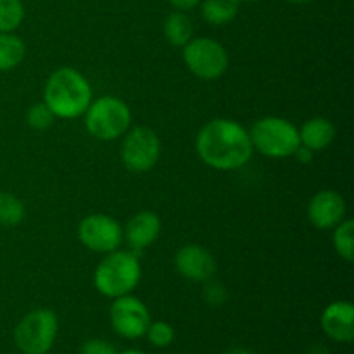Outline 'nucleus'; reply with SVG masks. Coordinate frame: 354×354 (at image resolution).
Returning a JSON list of instances; mask_svg holds the SVG:
<instances>
[{"label": "nucleus", "mask_w": 354, "mask_h": 354, "mask_svg": "<svg viewBox=\"0 0 354 354\" xmlns=\"http://www.w3.org/2000/svg\"><path fill=\"white\" fill-rule=\"evenodd\" d=\"M26 55V45L23 38L17 37L14 31L0 33V73L10 71L23 62Z\"/></svg>", "instance_id": "a211bd4d"}, {"label": "nucleus", "mask_w": 354, "mask_h": 354, "mask_svg": "<svg viewBox=\"0 0 354 354\" xmlns=\"http://www.w3.org/2000/svg\"><path fill=\"white\" fill-rule=\"evenodd\" d=\"M109 318L113 330L123 339H130V341L144 337L149 324L152 322L149 308L145 306L144 301L131 296V294L113 299Z\"/></svg>", "instance_id": "1a4fd4ad"}, {"label": "nucleus", "mask_w": 354, "mask_h": 354, "mask_svg": "<svg viewBox=\"0 0 354 354\" xmlns=\"http://www.w3.org/2000/svg\"><path fill=\"white\" fill-rule=\"evenodd\" d=\"M301 145L313 152H320L327 149L335 138V127L327 118H311L301 127L299 130Z\"/></svg>", "instance_id": "2eb2a0df"}, {"label": "nucleus", "mask_w": 354, "mask_h": 354, "mask_svg": "<svg viewBox=\"0 0 354 354\" xmlns=\"http://www.w3.org/2000/svg\"><path fill=\"white\" fill-rule=\"evenodd\" d=\"M161 158V140L149 127L130 128L123 135L121 159L133 173H145L154 168Z\"/></svg>", "instance_id": "6e6552de"}, {"label": "nucleus", "mask_w": 354, "mask_h": 354, "mask_svg": "<svg viewBox=\"0 0 354 354\" xmlns=\"http://www.w3.org/2000/svg\"><path fill=\"white\" fill-rule=\"evenodd\" d=\"M182 57L187 69L204 82L221 78L230 64L227 48L207 37L190 38L189 44L182 47Z\"/></svg>", "instance_id": "0eeeda50"}, {"label": "nucleus", "mask_w": 354, "mask_h": 354, "mask_svg": "<svg viewBox=\"0 0 354 354\" xmlns=\"http://www.w3.org/2000/svg\"><path fill=\"white\" fill-rule=\"evenodd\" d=\"M145 335L154 348H168L175 341V328L168 322H151Z\"/></svg>", "instance_id": "4be33fe9"}, {"label": "nucleus", "mask_w": 354, "mask_h": 354, "mask_svg": "<svg viewBox=\"0 0 354 354\" xmlns=\"http://www.w3.org/2000/svg\"><path fill=\"white\" fill-rule=\"evenodd\" d=\"M47 354H50V353H47Z\"/></svg>", "instance_id": "2f4dec72"}, {"label": "nucleus", "mask_w": 354, "mask_h": 354, "mask_svg": "<svg viewBox=\"0 0 354 354\" xmlns=\"http://www.w3.org/2000/svg\"><path fill=\"white\" fill-rule=\"evenodd\" d=\"M239 2H256V0H239Z\"/></svg>", "instance_id": "7c9ffc66"}, {"label": "nucleus", "mask_w": 354, "mask_h": 354, "mask_svg": "<svg viewBox=\"0 0 354 354\" xmlns=\"http://www.w3.org/2000/svg\"><path fill=\"white\" fill-rule=\"evenodd\" d=\"M346 211V199L337 190H320L308 204V220L318 230H330L344 220Z\"/></svg>", "instance_id": "9b49d317"}, {"label": "nucleus", "mask_w": 354, "mask_h": 354, "mask_svg": "<svg viewBox=\"0 0 354 354\" xmlns=\"http://www.w3.org/2000/svg\"><path fill=\"white\" fill-rule=\"evenodd\" d=\"M92 85L75 68H59L47 78L44 86V102L55 118L76 120L83 116L92 104Z\"/></svg>", "instance_id": "f03ea898"}, {"label": "nucleus", "mask_w": 354, "mask_h": 354, "mask_svg": "<svg viewBox=\"0 0 354 354\" xmlns=\"http://www.w3.org/2000/svg\"><path fill=\"white\" fill-rule=\"evenodd\" d=\"M169 3H171L173 7H175L176 10H190L194 9V7H197L201 3V0H168Z\"/></svg>", "instance_id": "bb28decb"}, {"label": "nucleus", "mask_w": 354, "mask_h": 354, "mask_svg": "<svg viewBox=\"0 0 354 354\" xmlns=\"http://www.w3.org/2000/svg\"><path fill=\"white\" fill-rule=\"evenodd\" d=\"M320 324L328 339L349 344L354 339V306L349 301H334L324 310Z\"/></svg>", "instance_id": "ddd939ff"}, {"label": "nucleus", "mask_w": 354, "mask_h": 354, "mask_svg": "<svg viewBox=\"0 0 354 354\" xmlns=\"http://www.w3.org/2000/svg\"><path fill=\"white\" fill-rule=\"evenodd\" d=\"M24 21V6L21 0H0V33L17 30Z\"/></svg>", "instance_id": "412c9836"}, {"label": "nucleus", "mask_w": 354, "mask_h": 354, "mask_svg": "<svg viewBox=\"0 0 354 354\" xmlns=\"http://www.w3.org/2000/svg\"><path fill=\"white\" fill-rule=\"evenodd\" d=\"M176 272L192 282H207L216 273L214 256L206 248L197 244H187L178 249L175 256Z\"/></svg>", "instance_id": "f8f14e48"}, {"label": "nucleus", "mask_w": 354, "mask_h": 354, "mask_svg": "<svg viewBox=\"0 0 354 354\" xmlns=\"http://www.w3.org/2000/svg\"><path fill=\"white\" fill-rule=\"evenodd\" d=\"M292 156L297 159V161L303 162V165H308V162H311V159H313L315 152L310 151L308 147H304V145H299V147L296 149V152H294Z\"/></svg>", "instance_id": "a878e982"}, {"label": "nucleus", "mask_w": 354, "mask_h": 354, "mask_svg": "<svg viewBox=\"0 0 354 354\" xmlns=\"http://www.w3.org/2000/svg\"><path fill=\"white\" fill-rule=\"evenodd\" d=\"M289 2H292V3H310V2H315V0H289Z\"/></svg>", "instance_id": "c756f323"}, {"label": "nucleus", "mask_w": 354, "mask_h": 354, "mask_svg": "<svg viewBox=\"0 0 354 354\" xmlns=\"http://www.w3.org/2000/svg\"><path fill=\"white\" fill-rule=\"evenodd\" d=\"M228 354H251V353H249L248 349H244V348H235V349H232V351Z\"/></svg>", "instance_id": "cd10ccee"}, {"label": "nucleus", "mask_w": 354, "mask_h": 354, "mask_svg": "<svg viewBox=\"0 0 354 354\" xmlns=\"http://www.w3.org/2000/svg\"><path fill=\"white\" fill-rule=\"evenodd\" d=\"M118 354H147V353H144V351H138V349H127V351H123V353H118Z\"/></svg>", "instance_id": "c85d7f7f"}, {"label": "nucleus", "mask_w": 354, "mask_h": 354, "mask_svg": "<svg viewBox=\"0 0 354 354\" xmlns=\"http://www.w3.org/2000/svg\"><path fill=\"white\" fill-rule=\"evenodd\" d=\"M204 297H206V301L211 306H220L227 299V290H225V287L221 283L211 282L204 289Z\"/></svg>", "instance_id": "393cba45"}, {"label": "nucleus", "mask_w": 354, "mask_h": 354, "mask_svg": "<svg viewBox=\"0 0 354 354\" xmlns=\"http://www.w3.org/2000/svg\"><path fill=\"white\" fill-rule=\"evenodd\" d=\"M55 116L52 114V111L48 109L47 104L45 102H37L28 109L26 113V121H28V127L33 128V130L41 131V130H47L54 124Z\"/></svg>", "instance_id": "5701e85b"}, {"label": "nucleus", "mask_w": 354, "mask_h": 354, "mask_svg": "<svg viewBox=\"0 0 354 354\" xmlns=\"http://www.w3.org/2000/svg\"><path fill=\"white\" fill-rule=\"evenodd\" d=\"M78 239L90 251L107 254L120 249L123 242V227L109 214H88L80 221Z\"/></svg>", "instance_id": "9d476101"}, {"label": "nucleus", "mask_w": 354, "mask_h": 354, "mask_svg": "<svg viewBox=\"0 0 354 354\" xmlns=\"http://www.w3.org/2000/svg\"><path fill=\"white\" fill-rule=\"evenodd\" d=\"M26 216L24 203L14 194L0 192V225L2 227H14L19 225Z\"/></svg>", "instance_id": "aec40b11"}, {"label": "nucleus", "mask_w": 354, "mask_h": 354, "mask_svg": "<svg viewBox=\"0 0 354 354\" xmlns=\"http://www.w3.org/2000/svg\"><path fill=\"white\" fill-rule=\"evenodd\" d=\"M142 279V265L137 252L116 249L107 252L97 265L93 273V286L104 297H116L131 294Z\"/></svg>", "instance_id": "7ed1b4c3"}, {"label": "nucleus", "mask_w": 354, "mask_h": 354, "mask_svg": "<svg viewBox=\"0 0 354 354\" xmlns=\"http://www.w3.org/2000/svg\"><path fill=\"white\" fill-rule=\"evenodd\" d=\"M80 354H118V349L104 339H88L82 344Z\"/></svg>", "instance_id": "b1692460"}, {"label": "nucleus", "mask_w": 354, "mask_h": 354, "mask_svg": "<svg viewBox=\"0 0 354 354\" xmlns=\"http://www.w3.org/2000/svg\"><path fill=\"white\" fill-rule=\"evenodd\" d=\"M161 235V218L154 211H140L128 220L123 228V241L133 252H140L154 244Z\"/></svg>", "instance_id": "4468645a"}, {"label": "nucleus", "mask_w": 354, "mask_h": 354, "mask_svg": "<svg viewBox=\"0 0 354 354\" xmlns=\"http://www.w3.org/2000/svg\"><path fill=\"white\" fill-rule=\"evenodd\" d=\"M83 116H85L86 131L93 138L102 142L123 137L131 124V109L128 104L113 95L92 100Z\"/></svg>", "instance_id": "39448f33"}, {"label": "nucleus", "mask_w": 354, "mask_h": 354, "mask_svg": "<svg viewBox=\"0 0 354 354\" xmlns=\"http://www.w3.org/2000/svg\"><path fill=\"white\" fill-rule=\"evenodd\" d=\"M59 332L57 315L47 308L30 311L14 328V342L23 354H47Z\"/></svg>", "instance_id": "423d86ee"}, {"label": "nucleus", "mask_w": 354, "mask_h": 354, "mask_svg": "<svg viewBox=\"0 0 354 354\" xmlns=\"http://www.w3.org/2000/svg\"><path fill=\"white\" fill-rule=\"evenodd\" d=\"M162 31H165L168 44H171L173 47H183L185 44H189L190 38H194L192 19L183 10H175V12L168 14V17L165 19Z\"/></svg>", "instance_id": "f3484780"}, {"label": "nucleus", "mask_w": 354, "mask_h": 354, "mask_svg": "<svg viewBox=\"0 0 354 354\" xmlns=\"http://www.w3.org/2000/svg\"><path fill=\"white\" fill-rule=\"evenodd\" d=\"M332 244L335 252L341 256V259L351 263L354 258V221L344 218L337 227L334 228L332 235Z\"/></svg>", "instance_id": "6ab92c4d"}, {"label": "nucleus", "mask_w": 354, "mask_h": 354, "mask_svg": "<svg viewBox=\"0 0 354 354\" xmlns=\"http://www.w3.org/2000/svg\"><path fill=\"white\" fill-rule=\"evenodd\" d=\"M239 0H201L203 19L211 26H225L232 23L239 12Z\"/></svg>", "instance_id": "dca6fc26"}, {"label": "nucleus", "mask_w": 354, "mask_h": 354, "mask_svg": "<svg viewBox=\"0 0 354 354\" xmlns=\"http://www.w3.org/2000/svg\"><path fill=\"white\" fill-rule=\"evenodd\" d=\"M196 151L201 161L218 171H234L252 158L249 131L241 123L216 118L204 124L196 138Z\"/></svg>", "instance_id": "f257e3e1"}, {"label": "nucleus", "mask_w": 354, "mask_h": 354, "mask_svg": "<svg viewBox=\"0 0 354 354\" xmlns=\"http://www.w3.org/2000/svg\"><path fill=\"white\" fill-rule=\"evenodd\" d=\"M249 137L254 151L273 159L290 158L301 145L299 128L280 116H265L258 120L252 124Z\"/></svg>", "instance_id": "20e7f679"}]
</instances>
